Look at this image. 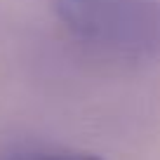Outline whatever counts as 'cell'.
<instances>
[{"instance_id": "2", "label": "cell", "mask_w": 160, "mask_h": 160, "mask_svg": "<svg viewBox=\"0 0 160 160\" xmlns=\"http://www.w3.org/2000/svg\"><path fill=\"white\" fill-rule=\"evenodd\" d=\"M0 160H101L99 155L80 153V151H64V148H50V151H28V153H14Z\"/></svg>"}, {"instance_id": "1", "label": "cell", "mask_w": 160, "mask_h": 160, "mask_svg": "<svg viewBox=\"0 0 160 160\" xmlns=\"http://www.w3.org/2000/svg\"><path fill=\"white\" fill-rule=\"evenodd\" d=\"M66 33L104 61H160V0H54Z\"/></svg>"}]
</instances>
